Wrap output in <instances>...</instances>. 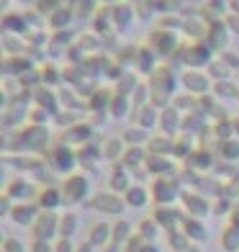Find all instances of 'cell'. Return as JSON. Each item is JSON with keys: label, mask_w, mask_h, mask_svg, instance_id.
I'll list each match as a JSON object with an SVG mask.
<instances>
[{"label": "cell", "mask_w": 239, "mask_h": 252, "mask_svg": "<svg viewBox=\"0 0 239 252\" xmlns=\"http://www.w3.org/2000/svg\"><path fill=\"white\" fill-rule=\"evenodd\" d=\"M180 229H183V232L188 234V239H190L193 245L209 242V229H206V224H203V219H196V216H188V219H183Z\"/></svg>", "instance_id": "30bf717a"}, {"label": "cell", "mask_w": 239, "mask_h": 252, "mask_svg": "<svg viewBox=\"0 0 239 252\" xmlns=\"http://www.w3.org/2000/svg\"><path fill=\"white\" fill-rule=\"evenodd\" d=\"M229 224H237L239 226V201L232 206V214H229Z\"/></svg>", "instance_id": "ab89813d"}, {"label": "cell", "mask_w": 239, "mask_h": 252, "mask_svg": "<svg viewBox=\"0 0 239 252\" xmlns=\"http://www.w3.org/2000/svg\"><path fill=\"white\" fill-rule=\"evenodd\" d=\"M183 193H180V186L173 180V178H157L154 186H152V198L157 203H175Z\"/></svg>", "instance_id": "277c9868"}, {"label": "cell", "mask_w": 239, "mask_h": 252, "mask_svg": "<svg viewBox=\"0 0 239 252\" xmlns=\"http://www.w3.org/2000/svg\"><path fill=\"white\" fill-rule=\"evenodd\" d=\"M39 214H41V209H39V203H29V201H21V203H16L13 206V214L8 216L13 224H18V226H33V221L39 219Z\"/></svg>", "instance_id": "ba28073f"}, {"label": "cell", "mask_w": 239, "mask_h": 252, "mask_svg": "<svg viewBox=\"0 0 239 252\" xmlns=\"http://www.w3.org/2000/svg\"><path fill=\"white\" fill-rule=\"evenodd\" d=\"M159 126H162V131L170 136V134H175V129L180 126V113L178 108H165L162 113H159Z\"/></svg>", "instance_id": "44dd1931"}, {"label": "cell", "mask_w": 239, "mask_h": 252, "mask_svg": "<svg viewBox=\"0 0 239 252\" xmlns=\"http://www.w3.org/2000/svg\"><path fill=\"white\" fill-rule=\"evenodd\" d=\"M129 188H131L129 173H126V170H121V167H116V173L111 175V190L113 193H126Z\"/></svg>", "instance_id": "cb8c5ba5"}, {"label": "cell", "mask_w": 239, "mask_h": 252, "mask_svg": "<svg viewBox=\"0 0 239 252\" xmlns=\"http://www.w3.org/2000/svg\"><path fill=\"white\" fill-rule=\"evenodd\" d=\"M90 136H93V129H90L88 124H75L70 131H67L64 136V142H90Z\"/></svg>", "instance_id": "484cf974"}, {"label": "cell", "mask_w": 239, "mask_h": 252, "mask_svg": "<svg viewBox=\"0 0 239 252\" xmlns=\"http://www.w3.org/2000/svg\"><path fill=\"white\" fill-rule=\"evenodd\" d=\"M152 216L157 219V224L162 226L165 232H170V229H180V224H183V219H185L178 209H173V203H157Z\"/></svg>", "instance_id": "8992f818"}, {"label": "cell", "mask_w": 239, "mask_h": 252, "mask_svg": "<svg viewBox=\"0 0 239 252\" xmlns=\"http://www.w3.org/2000/svg\"><path fill=\"white\" fill-rule=\"evenodd\" d=\"M216 88V95L219 98H239V88L234 85V83H229V80H219V83L213 85Z\"/></svg>", "instance_id": "4dcf8cb0"}, {"label": "cell", "mask_w": 239, "mask_h": 252, "mask_svg": "<svg viewBox=\"0 0 239 252\" xmlns=\"http://www.w3.org/2000/svg\"><path fill=\"white\" fill-rule=\"evenodd\" d=\"M77 229H80V216H77L75 211L60 214V237L72 239V237L77 234Z\"/></svg>", "instance_id": "9a60e30c"}, {"label": "cell", "mask_w": 239, "mask_h": 252, "mask_svg": "<svg viewBox=\"0 0 239 252\" xmlns=\"http://www.w3.org/2000/svg\"><path fill=\"white\" fill-rule=\"evenodd\" d=\"M139 252H162V250L157 247V242H147V239H144V245L139 247Z\"/></svg>", "instance_id": "60d3db41"}, {"label": "cell", "mask_w": 239, "mask_h": 252, "mask_svg": "<svg viewBox=\"0 0 239 252\" xmlns=\"http://www.w3.org/2000/svg\"><path fill=\"white\" fill-rule=\"evenodd\" d=\"M31 252H54V242H47V239H33V242H31Z\"/></svg>", "instance_id": "8d00e7d4"}, {"label": "cell", "mask_w": 239, "mask_h": 252, "mask_svg": "<svg viewBox=\"0 0 239 252\" xmlns=\"http://www.w3.org/2000/svg\"><path fill=\"white\" fill-rule=\"evenodd\" d=\"M33 239H47V242H54L60 237V214L57 211H41L39 219L31 226Z\"/></svg>", "instance_id": "7a4b0ae2"}, {"label": "cell", "mask_w": 239, "mask_h": 252, "mask_svg": "<svg viewBox=\"0 0 239 252\" xmlns=\"http://www.w3.org/2000/svg\"><path fill=\"white\" fill-rule=\"evenodd\" d=\"M54 252H77V245L67 237H57L54 239Z\"/></svg>", "instance_id": "836d02e7"}, {"label": "cell", "mask_w": 239, "mask_h": 252, "mask_svg": "<svg viewBox=\"0 0 239 252\" xmlns=\"http://www.w3.org/2000/svg\"><path fill=\"white\" fill-rule=\"evenodd\" d=\"M123 136L119 139V136H111V139H106V144L100 147V157H106V159H119V157H123Z\"/></svg>", "instance_id": "ffe728a7"}, {"label": "cell", "mask_w": 239, "mask_h": 252, "mask_svg": "<svg viewBox=\"0 0 239 252\" xmlns=\"http://www.w3.org/2000/svg\"><path fill=\"white\" fill-rule=\"evenodd\" d=\"M219 245H221L224 252H239V226L237 224L224 226V232L219 237Z\"/></svg>", "instance_id": "2e32d148"}, {"label": "cell", "mask_w": 239, "mask_h": 252, "mask_svg": "<svg viewBox=\"0 0 239 252\" xmlns=\"http://www.w3.org/2000/svg\"><path fill=\"white\" fill-rule=\"evenodd\" d=\"M224 196H232V198H239V175H234L229 183L224 186Z\"/></svg>", "instance_id": "d590c367"}, {"label": "cell", "mask_w": 239, "mask_h": 252, "mask_svg": "<svg viewBox=\"0 0 239 252\" xmlns=\"http://www.w3.org/2000/svg\"><path fill=\"white\" fill-rule=\"evenodd\" d=\"M60 188H62L64 203H83L90 193V180L85 175H67Z\"/></svg>", "instance_id": "3957f363"}, {"label": "cell", "mask_w": 239, "mask_h": 252, "mask_svg": "<svg viewBox=\"0 0 239 252\" xmlns=\"http://www.w3.org/2000/svg\"><path fill=\"white\" fill-rule=\"evenodd\" d=\"M167 245H170L173 252H188L193 242L188 239V234L183 232V229H170L167 232Z\"/></svg>", "instance_id": "ac0fdd59"}, {"label": "cell", "mask_w": 239, "mask_h": 252, "mask_svg": "<svg viewBox=\"0 0 239 252\" xmlns=\"http://www.w3.org/2000/svg\"><path fill=\"white\" fill-rule=\"evenodd\" d=\"M111 113H113V119H123L129 113V95H121L116 93L111 100Z\"/></svg>", "instance_id": "f546056e"}, {"label": "cell", "mask_w": 239, "mask_h": 252, "mask_svg": "<svg viewBox=\"0 0 239 252\" xmlns=\"http://www.w3.org/2000/svg\"><path fill=\"white\" fill-rule=\"evenodd\" d=\"M175 106H180V108H183V106H188V108H190V106H196V100H193L190 95H188V98H185V95H180V98L175 100Z\"/></svg>", "instance_id": "b9f144b4"}, {"label": "cell", "mask_w": 239, "mask_h": 252, "mask_svg": "<svg viewBox=\"0 0 239 252\" xmlns=\"http://www.w3.org/2000/svg\"><path fill=\"white\" fill-rule=\"evenodd\" d=\"M123 198H126L129 209H144V206L149 203V193L144 190V186H131L126 193H123Z\"/></svg>", "instance_id": "e0dca14e"}, {"label": "cell", "mask_w": 239, "mask_h": 252, "mask_svg": "<svg viewBox=\"0 0 239 252\" xmlns=\"http://www.w3.org/2000/svg\"><path fill=\"white\" fill-rule=\"evenodd\" d=\"M47 139H49L47 129H39V126H36V129H29V131L24 134V142L31 144L33 150H36V147H44V144H47Z\"/></svg>", "instance_id": "f1b7e54d"}, {"label": "cell", "mask_w": 239, "mask_h": 252, "mask_svg": "<svg viewBox=\"0 0 239 252\" xmlns=\"http://www.w3.org/2000/svg\"><path fill=\"white\" fill-rule=\"evenodd\" d=\"M180 201H183L188 216H196V219H203V216H209L213 211V206L203 198L201 193H196V190H185L183 196H180Z\"/></svg>", "instance_id": "52a82bcc"}, {"label": "cell", "mask_w": 239, "mask_h": 252, "mask_svg": "<svg viewBox=\"0 0 239 252\" xmlns=\"http://www.w3.org/2000/svg\"><path fill=\"white\" fill-rule=\"evenodd\" d=\"M134 237V226L129 221H123V219H116L113 221V242H119L126 247V242Z\"/></svg>", "instance_id": "7402d4cb"}, {"label": "cell", "mask_w": 239, "mask_h": 252, "mask_svg": "<svg viewBox=\"0 0 239 252\" xmlns=\"http://www.w3.org/2000/svg\"><path fill=\"white\" fill-rule=\"evenodd\" d=\"M139 111V126H144V129H152L154 124H159V113H157V108L154 106H149V103H147V106H139L136 108Z\"/></svg>", "instance_id": "d4e9b609"}, {"label": "cell", "mask_w": 239, "mask_h": 252, "mask_svg": "<svg viewBox=\"0 0 239 252\" xmlns=\"http://www.w3.org/2000/svg\"><path fill=\"white\" fill-rule=\"evenodd\" d=\"M211 60V47H203V44H198V47H190L188 49V57H185V62L190 67H198L203 62H209Z\"/></svg>", "instance_id": "603a6c76"}, {"label": "cell", "mask_w": 239, "mask_h": 252, "mask_svg": "<svg viewBox=\"0 0 239 252\" xmlns=\"http://www.w3.org/2000/svg\"><path fill=\"white\" fill-rule=\"evenodd\" d=\"M221 157L224 159H237L239 157V142L237 139H221Z\"/></svg>", "instance_id": "d6a6232c"}, {"label": "cell", "mask_w": 239, "mask_h": 252, "mask_svg": "<svg viewBox=\"0 0 239 252\" xmlns=\"http://www.w3.org/2000/svg\"><path fill=\"white\" fill-rule=\"evenodd\" d=\"M103 252H126V247L119 245V242H111V245H106V247H103Z\"/></svg>", "instance_id": "ee69618b"}, {"label": "cell", "mask_w": 239, "mask_h": 252, "mask_svg": "<svg viewBox=\"0 0 239 252\" xmlns=\"http://www.w3.org/2000/svg\"><path fill=\"white\" fill-rule=\"evenodd\" d=\"M234 131H237V134H239V119H237V121H234Z\"/></svg>", "instance_id": "bcb514c9"}, {"label": "cell", "mask_w": 239, "mask_h": 252, "mask_svg": "<svg viewBox=\"0 0 239 252\" xmlns=\"http://www.w3.org/2000/svg\"><path fill=\"white\" fill-rule=\"evenodd\" d=\"M209 77H211V75H203V72H198V70H188V72L183 75V85H185L188 93L203 95V93H209V88H211V80H209Z\"/></svg>", "instance_id": "9c48e42d"}, {"label": "cell", "mask_w": 239, "mask_h": 252, "mask_svg": "<svg viewBox=\"0 0 239 252\" xmlns=\"http://www.w3.org/2000/svg\"><path fill=\"white\" fill-rule=\"evenodd\" d=\"M5 196H10L16 203L29 201L31 196H36V186H33V183H29V180H24V178H16V180H10V183H8Z\"/></svg>", "instance_id": "8fae6325"}, {"label": "cell", "mask_w": 239, "mask_h": 252, "mask_svg": "<svg viewBox=\"0 0 239 252\" xmlns=\"http://www.w3.org/2000/svg\"><path fill=\"white\" fill-rule=\"evenodd\" d=\"M229 70H232V67L226 64L224 60H221V62H211V64H209V75L216 80V83H219V80H229Z\"/></svg>", "instance_id": "1f68e13d"}, {"label": "cell", "mask_w": 239, "mask_h": 252, "mask_svg": "<svg viewBox=\"0 0 239 252\" xmlns=\"http://www.w3.org/2000/svg\"><path fill=\"white\" fill-rule=\"evenodd\" d=\"M88 209H93L98 214H108V216H121L129 206H126V198L111 190V193H95V196L88 201Z\"/></svg>", "instance_id": "6da1fadb"}, {"label": "cell", "mask_w": 239, "mask_h": 252, "mask_svg": "<svg viewBox=\"0 0 239 252\" xmlns=\"http://www.w3.org/2000/svg\"><path fill=\"white\" fill-rule=\"evenodd\" d=\"M77 252H95V245L90 242V239H85L83 245H77Z\"/></svg>", "instance_id": "f6af8a7d"}, {"label": "cell", "mask_w": 239, "mask_h": 252, "mask_svg": "<svg viewBox=\"0 0 239 252\" xmlns=\"http://www.w3.org/2000/svg\"><path fill=\"white\" fill-rule=\"evenodd\" d=\"M62 203H64V198H62V188L47 186V188H41V190H39V209H41V211H57Z\"/></svg>", "instance_id": "4fadbf2b"}, {"label": "cell", "mask_w": 239, "mask_h": 252, "mask_svg": "<svg viewBox=\"0 0 239 252\" xmlns=\"http://www.w3.org/2000/svg\"><path fill=\"white\" fill-rule=\"evenodd\" d=\"M232 206H234V203H229V201H219V203H216V206H213V214H216V216H224V214H232Z\"/></svg>", "instance_id": "74e56055"}, {"label": "cell", "mask_w": 239, "mask_h": 252, "mask_svg": "<svg viewBox=\"0 0 239 252\" xmlns=\"http://www.w3.org/2000/svg\"><path fill=\"white\" fill-rule=\"evenodd\" d=\"M0 252H26V247L21 245V239L5 237V239H3V250H0Z\"/></svg>", "instance_id": "e575fe53"}, {"label": "cell", "mask_w": 239, "mask_h": 252, "mask_svg": "<svg viewBox=\"0 0 239 252\" xmlns=\"http://www.w3.org/2000/svg\"><path fill=\"white\" fill-rule=\"evenodd\" d=\"M123 142H126L129 147H142L144 142H149V136H147L144 126H131L129 131H123Z\"/></svg>", "instance_id": "4316f807"}, {"label": "cell", "mask_w": 239, "mask_h": 252, "mask_svg": "<svg viewBox=\"0 0 239 252\" xmlns=\"http://www.w3.org/2000/svg\"><path fill=\"white\" fill-rule=\"evenodd\" d=\"M88 239H90L95 247L103 250L106 245L113 242V224H108V221H95L93 226L88 229Z\"/></svg>", "instance_id": "7c38bea8"}, {"label": "cell", "mask_w": 239, "mask_h": 252, "mask_svg": "<svg viewBox=\"0 0 239 252\" xmlns=\"http://www.w3.org/2000/svg\"><path fill=\"white\" fill-rule=\"evenodd\" d=\"M147 150H149V155H173L175 152V142L170 139V136H154V139L147 142Z\"/></svg>", "instance_id": "d6986e66"}, {"label": "cell", "mask_w": 239, "mask_h": 252, "mask_svg": "<svg viewBox=\"0 0 239 252\" xmlns=\"http://www.w3.org/2000/svg\"><path fill=\"white\" fill-rule=\"evenodd\" d=\"M221 60H224L226 64H229V67H234V70L239 72V54H234V52H224Z\"/></svg>", "instance_id": "f35d334b"}, {"label": "cell", "mask_w": 239, "mask_h": 252, "mask_svg": "<svg viewBox=\"0 0 239 252\" xmlns=\"http://www.w3.org/2000/svg\"><path fill=\"white\" fill-rule=\"evenodd\" d=\"M226 26H229V29L237 33V36H239V18H237V16H229V18H226Z\"/></svg>", "instance_id": "7bdbcfd3"}, {"label": "cell", "mask_w": 239, "mask_h": 252, "mask_svg": "<svg viewBox=\"0 0 239 252\" xmlns=\"http://www.w3.org/2000/svg\"><path fill=\"white\" fill-rule=\"evenodd\" d=\"M136 234L144 237L147 242H157V237L162 234V226L157 224L154 216H147V219H142L139 224H136Z\"/></svg>", "instance_id": "5bb4252c"}, {"label": "cell", "mask_w": 239, "mask_h": 252, "mask_svg": "<svg viewBox=\"0 0 239 252\" xmlns=\"http://www.w3.org/2000/svg\"><path fill=\"white\" fill-rule=\"evenodd\" d=\"M49 162H52V167L57 170V173H70V170L80 162V157L67 144H57L49 152Z\"/></svg>", "instance_id": "5b68a950"}, {"label": "cell", "mask_w": 239, "mask_h": 252, "mask_svg": "<svg viewBox=\"0 0 239 252\" xmlns=\"http://www.w3.org/2000/svg\"><path fill=\"white\" fill-rule=\"evenodd\" d=\"M123 167H136V165H144L147 162V155H144V150H142V147H129V150L126 152H123Z\"/></svg>", "instance_id": "83f0119b"}]
</instances>
